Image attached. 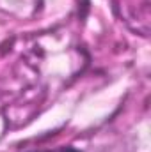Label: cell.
Here are the masks:
<instances>
[{"label":"cell","instance_id":"obj_1","mask_svg":"<svg viewBox=\"0 0 151 152\" xmlns=\"http://www.w3.org/2000/svg\"><path fill=\"white\" fill-rule=\"evenodd\" d=\"M50 152H80L73 149V147H61V149H55V151H50Z\"/></svg>","mask_w":151,"mask_h":152}]
</instances>
